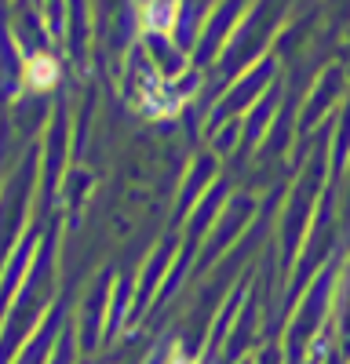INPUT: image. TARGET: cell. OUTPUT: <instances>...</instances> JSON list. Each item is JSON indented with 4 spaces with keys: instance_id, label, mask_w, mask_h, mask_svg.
Listing matches in <instances>:
<instances>
[{
    "instance_id": "obj_1",
    "label": "cell",
    "mask_w": 350,
    "mask_h": 364,
    "mask_svg": "<svg viewBox=\"0 0 350 364\" xmlns=\"http://www.w3.org/2000/svg\"><path fill=\"white\" fill-rule=\"evenodd\" d=\"M33 77H37L33 80L37 87H48V80H51V63H48V58H41V63L33 66Z\"/></svg>"
}]
</instances>
